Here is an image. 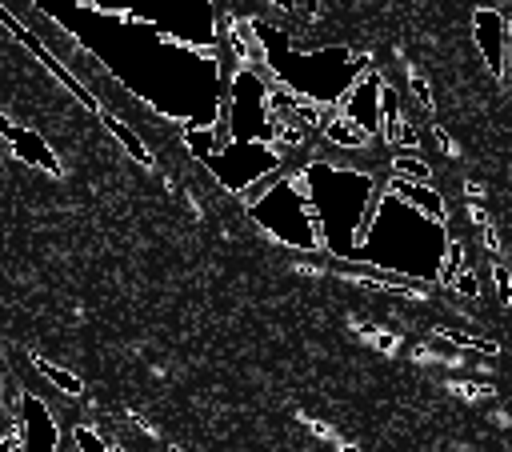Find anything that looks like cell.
Masks as SVG:
<instances>
[{
  "label": "cell",
  "instance_id": "1",
  "mask_svg": "<svg viewBox=\"0 0 512 452\" xmlns=\"http://www.w3.org/2000/svg\"><path fill=\"white\" fill-rule=\"evenodd\" d=\"M60 36H68L96 72L136 96L176 128H212L224 108L228 52L184 44L156 24L96 12L80 0H28Z\"/></svg>",
  "mask_w": 512,
  "mask_h": 452
},
{
  "label": "cell",
  "instance_id": "2",
  "mask_svg": "<svg viewBox=\"0 0 512 452\" xmlns=\"http://www.w3.org/2000/svg\"><path fill=\"white\" fill-rule=\"evenodd\" d=\"M272 80L256 60L228 56V88L224 108L212 128H180V144L196 164L236 200L252 188L268 184L288 168V152L280 148V120L268 100Z\"/></svg>",
  "mask_w": 512,
  "mask_h": 452
},
{
  "label": "cell",
  "instance_id": "3",
  "mask_svg": "<svg viewBox=\"0 0 512 452\" xmlns=\"http://www.w3.org/2000/svg\"><path fill=\"white\" fill-rule=\"evenodd\" d=\"M252 36L256 64L272 84L284 92L316 104V108H340L344 92L372 68L368 52H356L348 44H300L276 16L268 12H240Z\"/></svg>",
  "mask_w": 512,
  "mask_h": 452
},
{
  "label": "cell",
  "instance_id": "4",
  "mask_svg": "<svg viewBox=\"0 0 512 452\" xmlns=\"http://www.w3.org/2000/svg\"><path fill=\"white\" fill-rule=\"evenodd\" d=\"M444 256H448V220L428 216L424 208H416L412 200H404L380 180L372 216L352 256L340 264H372V268H384V272H396V276H408L432 288L440 284Z\"/></svg>",
  "mask_w": 512,
  "mask_h": 452
},
{
  "label": "cell",
  "instance_id": "5",
  "mask_svg": "<svg viewBox=\"0 0 512 452\" xmlns=\"http://www.w3.org/2000/svg\"><path fill=\"white\" fill-rule=\"evenodd\" d=\"M304 196L312 204L316 228H320V252L324 260H348L368 216L372 204L380 196V172L360 168V164H344L336 156H308L300 164H292Z\"/></svg>",
  "mask_w": 512,
  "mask_h": 452
},
{
  "label": "cell",
  "instance_id": "6",
  "mask_svg": "<svg viewBox=\"0 0 512 452\" xmlns=\"http://www.w3.org/2000/svg\"><path fill=\"white\" fill-rule=\"evenodd\" d=\"M248 220L276 244H284L288 252H304V256H324L320 252V228L312 216V204L304 196V184L296 176V168L288 164L280 176H272L268 184L252 188L244 200Z\"/></svg>",
  "mask_w": 512,
  "mask_h": 452
},
{
  "label": "cell",
  "instance_id": "7",
  "mask_svg": "<svg viewBox=\"0 0 512 452\" xmlns=\"http://www.w3.org/2000/svg\"><path fill=\"white\" fill-rule=\"evenodd\" d=\"M96 12H112V16H132L144 24H156L160 32L220 52L224 36H220V8L216 0H80Z\"/></svg>",
  "mask_w": 512,
  "mask_h": 452
},
{
  "label": "cell",
  "instance_id": "8",
  "mask_svg": "<svg viewBox=\"0 0 512 452\" xmlns=\"http://www.w3.org/2000/svg\"><path fill=\"white\" fill-rule=\"evenodd\" d=\"M16 428H20L24 452H64L68 444V432L56 408L32 384H16Z\"/></svg>",
  "mask_w": 512,
  "mask_h": 452
},
{
  "label": "cell",
  "instance_id": "9",
  "mask_svg": "<svg viewBox=\"0 0 512 452\" xmlns=\"http://www.w3.org/2000/svg\"><path fill=\"white\" fill-rule=\"evenodd\" d=\"M0 24H4V28H8V32H12V36H16V40H20V44H24V48H28V52H32V56H36L44 68H48V72H52V80H60V84H64V88H68V92H72V96L84 104V112H92V116L100 120L104 100H100V96H96V92H92V88H88V84H84V80H80L72 68H64V60H60V56H56V52H52L44 40H40V32H36L32 24H24V20H20V16H16L8 4H0Z\"/></svg>",
  "mask_w": 512,
  "mask_h": 452
},
{
  "label": "cell",
  "instance_id": "10",
  "mask_svg": "<svg viewBox=\"0 0 512 452\" xmlns=\"http://www.w3.org/2000/svg\"><path fill=\"white\" fill-rule=\"evenodd\" d=\"M472 40H476V52L484 60V68L504 80L508 76V48H512V20L504 8H492V4H480L472 12Z\"/></svg>",
  "mask_w": 512,
  "mask_h": 452
},
{
  "label": "cell",
  "instance_id": "11",
  "mask_svg": "<svg viewBox=\"0 0 512 452\" xmlns=\"http://www.w3.org/2000/svg\"><path fill=\"white\" fill-rule=\"evenodd\" d=\"M380 88H384V68H368L348 92H344V100H340V112L348 116V120H356L368 136H376L380 140Z\"/></svg>",
  "mask_w": 512,
  "mask_h": 452
},
{
  "label": "cell",
  "instance_id": "12",
  "mask_svg": "<svg viewBox=\"0 0 512 452\" xmlns=\"http://www.w3.org/2000/svg\"><path fill=\"white\" fill-rule=\"evenodd\" d=\"M0 136H4V144L12 148V156H16L20 164L44 168L48 176H60V156L48 148V140H44L40 132L24 128V124H16V120H8V116L0 112Z\"/></svg>",
  "mask_w": 512,
  "mask_h": 452
},
{
  "label": "cell",
  "instance_id": "13",
  "mask_svg": "<svg viewBox=\"0 0 512 452\" xmlns=\"http://www.w3.org/2000/svg\"><path fill=\"white\" fill-rule=\"evenodd\" d=\"M320 140L332 148V152H348V156H356V152H368L372 144H376V136H368L356 120H348L340 108H328V116H324V124H320Z\"/></svg>",
  "mask_w": 512,
  "mask_h": 452
},
{
  "label": "cell",
  "instance_id": "14",
  "mask_svg": "<svg viewBox=\"0 0 512 452\" xmlns=\"http://www.w3.org/2000/svg\"><path fill=\"white\" fill-rule=\"evenodd\" d=\"M100 120H104V128H108V132L116 136V144H120V148H124V152H128V156H132L136 164H144V168H152V164H156L152 148H148V144L140 140V132H136V128H132V124L124 120V116H116V112H112V108L104 104V108H100Z\"/></svg>",
  "mask_w": 512,
  "mask_h": 452
},
{
  "label": "cell",
  "instance_id": "15",
  "mask_svg": "<svg viewBox=\"0 0 512 452\" xmlns=\"http://www.w3.org/2000/svg\"><path fill=\"white\" fill-rule=\"evenodd\" d=\"M28 364H32V368H36V376H44L60 396H72V400H80V396H84V380H80L76 372L60 368V364H52V360H44V356H36V352H28Z\"/></svg>",
  "mask_w": 512,
  "mask_h": 452
},
{
  "label": "cell",
  "instance_id": "16",
  "mask_svg": "<svg viewBox=\"0 0 512 452\" xmlns=\"http://www.w3.org/2000/svg\"><path fill=\"white\" fill-rule=\"evenodd\" d=\"M64 432H68V448H72V452H112V448H116V444H112L96 424H88V420H76V424H68Z\"/></svg>",
  "mask_w": 512,
  "mask_h": 452
},
{
  "label": "cell",
  "instance_id": "17",
  "mask_svg": "<svg viewBox=\"0 0 512 452\" xmlns=\"http://www.w3.org/2000/svg\"><path fill=\"white\" fill-rule=\"evenodd\" d=\"M388 172H392V176H404V180H420V184H432V164H428L420 152H392V160H388Z\"/></svg>",
  "mask_w": 512,
  "mask_h": 452
},
{
  "label": "cell",
  "instance_id": "18",
  "mask_svg": "<svg viewBox=\"0 0 512 452\" xmlns=\"http://www.w3.org/2000/svg\"><path fill=\"white\" fill-rule=\"evenodd\" d=\"M440 336H448L452 344H464V348H480V352H496V344L492 340H480V336H468V332H456V328H448V324H440Z\"/></svg>",
  "mask_w": 512,
  "mask_h": 452
},
{
  "label": "cell",
  "instance_id": "19",
  "mask_svg": "<svg viewBox=\"0 0 512 452\" xmlns=\"http://www.w3.org/2000/svg\"><path fill=\"white\" fill-rule=\"evenodd\" d=\"M0 452H24V444H20V428H16V408H12V416L0 424Z\"/></svg>",
  "mask_w": 512,
  "mask_h": 452
},
{
  "label": "cell",
  "instance_id": "20",
  "mask_svg": "<svg viewBox=\"0 0 512 452\" xmlns=\"http://www.w3.org/2000/svg\"><path fill=\"white\" fill-rule=\"evenodd\" d=\"M448 292H460V296H480V284H476V276H472V268H468V264H464V268L452 276Z\"/></svg>",
  "mask_w": 512,
  "mask_h": 452
},
{
  "label": "cell",
  "instance_id": "21",
  "mask_svg": "<svg viewBox=\"0 0 512 452\" xmlns=\"http://www.w3.org/2000/svg\"><path fill=\"white\" fill-rule=\"evenodd\" d=\"M492 280H496V296H500L504 304H512V276H508L504 260H496V264H492Z\"/></svg>",
  "mask_w": 512,
  "mask_h": 452
},
{
  "label": "cell",
  "instance_id": "22",
  "mask_svg": "<svg viewBox=\"0 0 512 452\" xmlns=\"http://www.w3.org/2000/svg\"><path fill=\"white\" fill-rule=\"evenodd\" d=\"M12 408H16V384L0 372V424L12 416Z\"/></svg>",
  "mask_w": 512,
  "mask_h": 452
},
{
  "label": "cell",
  "instance_id": "23",
  "mask_svg": "<svg viewBox=\"0 0 512 452\" xmlns=\"http://www.w3.org/2000/svg\"><path fill=\"white\" fill-rule=\"evenodd\" d=\"M412 96L420 100V108H432V92H428L424 76H416V72H412Z\"/></svg>",
  "mask_w": 512,
  "mask_h": 452
},
{
  "label": "cell",
  "instance_id": "24",
  "mask_svg": "<svg viewBox=\"0 0 512 452\" xmlns=\"http://www.w3.org/2000/svg\"><path fill=\"white\" fill-rule=\"evenodd\" d=\"M256 4H264L268 12H280V16H292L300 8V0H256Z\"/></svg>",
  "mask_w": 512,
  "mask_h": 452
},
{
  "label": "cell",
  "instance_id": "25",
  "mask_svg": "<svg viewBox=\"0 0 512 452\" xmlns=\"http://www.w3.org/2000/svg\"><path fill=\"white\" fill-rule=\"evenodd\" d=\"M504 80H508V88H512V48H508V76H504Z\"/></svg>",
  "mask_w": 512,
  "mask_h": 452
},
{
  "label": "cell",
  "instance_id": "26",
  "mask_svg": "<svg viewBox=\"0 0 512 452\" xmlns=\"http://www.w3.org/2000/svg\"><path fill=\"white\" fill-rule=\"evenodd\" d=\"M112 452H136V448H128V444H116V448H112Z\"/></svg>",
  "mask_w": 512,
  "mask_h": 452
},
{
  "label": "cell",
  "instance_id": "27",
  "mask_svg": "<svg viewBox=\"0 0 512 452\" xmlns=\"http://www.w3.org/2000/svg\"><path fill=\"white\" fill-rule=\"evenodd\" d=\"M340 452H360V448H352V444H340Z\"/></svg>",
  "mask_w": 512,
  "mask_h": 452
},
{
  "label": "cell",
  "instance_id": "28",
  "mask_svg": "<svg viewBox=\"0 0 512 452\" xmlns=\"http://www.w3.org/2000/svg\"><path fill=\"white\" fill-rule=\"evenodd\" d=\"M64 452H72V448H68V444H64Z\"/></svg>",
  "mask_w": 512,
  "mask_h": 452
}]
</instances>
